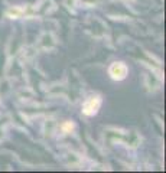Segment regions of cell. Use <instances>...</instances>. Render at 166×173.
Listing matches in <instances>:
<instances>
[{
  "mask_svg": "<svg viewBox=\"0 0 166 173\" xmlns=\"http://www.w3.org/2000/svg\"><path fill=\"white\" fill-rule=\"evenodd\" d=\"M100 107H101V97H100V95H94V97H90V98L84 102L83 113L85 115H88V117H91V115L97 114Z\"/></svg>",
  "mask_w": 166,
  "mask_h": 173,
  "instance_id": "1",
  "label": "cell"
},
{
  "mask_svg": "<svg viewBox=\"0 0 166 173\" xmlns=\"http://www.w3.org/2000/svg\"><path fill=\"white\" fill-rule=\"evenodd\" d=\"M108 72H110V76H111L113 79H116V81H123L126 76H127L129 69H127L126 64H123V62H114L113 65L110 66Z\"/></svg>",
  "mask_w": 166,
  "mask_h": 173,
  "instance_id": "2",
  "label": "cell"
},
{
  "mask_svg": "<svg viewBox=\"0 0 166 173\" xmlns=\"http://www.w3.org/2000/svg\"><path fill=\"white\" fill-rule=\"evenodd\" d=\"M20 13H22V9H12V10L7 12V15H10V16H13V17H19Z\"/></svg>",
  "mask_w": 166,
  "mask_h": 173,
  "instance_id": "3",
  "label": "cell"
},
{
  "mask_svg": "<svg viewBox=\"0 0 166 173\" xmlns=\"http://www.w3.org/2000/svg\"><path fill=\"white\" fill-rule=\"evenodd\" d=\"M72 128H74V124H72V123L62 124V131H64V133H68L69 130H72Z\"/></svg>",
  "mask_w": 166,
  "mask_h": 173,
  "instance_id": "4",
  "label": "cell"
}]
</instances>
